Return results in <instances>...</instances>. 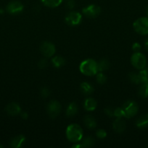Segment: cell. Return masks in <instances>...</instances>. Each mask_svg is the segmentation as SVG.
Wrapping results in <instances>:
<instances>
[{"label":"cell","mask_w":148,"mask_h":148,"mask_svg":"<svg viewBox=\"0 0 148 148\" xmlns=\"http://www.w3.org/2000/svg\"><path fill=\"white\" fill-rule=\"evenodd\" d=\"M66 137L68 141L73 143H77L83 137V130L79 125L76 124H71L66 130Z\"/></svg>","instance_id":"1"},{"label":"cell","mask_w":148,"mask_h":148,"mask_svg":"<svg viewBox=\"0 0 148 148\" xmlns=\"http://www.w3.org/2000/svg\"><path fill=\"white\" fill-rule=\"evenodd\" d=\"M79 68L81 73L86 76H94L97 75L98 72L97 62L91 59L83 61L80 64Z\"/></svg>","instance_id":"2"},{"label":"cell","mask_w":148,"mask_h":148,"mask_svg":"<svg viewBox=\"0 0 148 148\" xmlns=\"http://www.w3.org/2000/svg\"><path fill=\"white\" fill-rule=\"evenodd\" d=\"M122 109L123 111V116L130 119L137 114L139 108L136 102L133 101H128L123 104Z\"/></svg>","instance_id":"3"},{"label":"cell","mask_w":148,"mask_h":148,"mask_svg":"<svg viewBox=\"0 0 148 148\" xmlns=\"http://www.w3.org/2000/svg\"><path fill=\"white\" fill-rule=\"evenodd\" d=\"M135 31L140 35L148 34V17H143L137 19L133 24Z\"/></svg>","instance_id":"4"},{"label":"cell","mask_w":148,"mask_h":148,"mask_svg":"<svg viewBox=\"0 0 148 148\" xmlns=\"http://www.w3.org/2000/svg\"><path fill=\"white\" fill-rule=\"evenodd\" d=\"M131 64L137 69H143L146 67L147 59L145 55L139 52H135L131 58Z\"/></svg>","instance_id":"5"},{"label":"cell","mask_w":148,"mask_h":148,"mask_svg":"<svg viewBox=\"0 0 148 148\" xmlns=\"http://www.w3.org/2000/svg\"><path fill=\"white\" fill-rule=\"evenodd\" d=\"M40 51L46 58L52 57L55 53V45L49 41L43 42L40 46Z\"/></svg>","instance_id":"6"},{"label":"cell","mask_w":148,"mask_h":148,"mask_svg":"<svg viewBox=\"0 0 148 148\" xmlns=\"http://www.w3.org/2000/svg\"><path fill=\"white\" fill-rule=\"evenodd\" d=\"M83 14L89 18H95L101 12V9L99 6L95 4H91L83 9Z\"/></svg>","instance_id":"7"},{"label":"cell","mask_w":148,"mask_h":148,"mask_svg":"<svg viewBox=\"0 0 148 148\" xmlns=\"http://www.w3.org/2000/svg\"><path fill=\"white\" fill-rule=\"evenodd\" d=\"M47 113L51 118H55L59 114L61 111V105L58 101H52L47 105Z\"/></svg>","instance_id":"8"},{"label":"cell","mask_w":148,"mask_h":148,"mask_svg":"<svg viewBox=\"0 0 148 148\" xmlns=\"http://www.w3.org/2000/svg\"><path fill=\"white\" fill-rule=\"evenodd\" d=\"M82 16L78 12H70L65 17V22L71 26L78 25L81 21Z\"/></svg>","instance_id":"9"},{"label":"cell","mask_w":148,"mask_h":148,"mask_svg":"<svg viewBox=\"0 0 148 148\" xmlns=\"http://www.w3.org/2000/svg\"><path fill=\"white\" fill-rule=\"evenodd\" d=\"M6 10H7V12H9L10 14H18L23 11V5L20 1H12L7 4Z\"/></svg>","instance_id":"10"},{"label":"cell","mask_w":148,"mask_h":148,"mask_svg":"<svg viewBox=\"0 0 148 148\" xmlns=\"http://www.w3.org/2000/svg\"><path fill=\"white\" fill-rule=\"evenodd\" d=\"M5 111L9 115L15 116L20 114L21 109H20V106L16 103H10L6 106Z\"/></svg>","instance_id":"11"},{"label":"cell","mask_w":148,"mask_h":148,"mask_svg":"<svg viewBox=\"0 0 148 148\" xmlns=\"http://www.w3.org/2000/svg\"><path fill=\"white\" fill-rule=\"evenodd\" d=\"M113 130L118 133H122L126 130V123L121 118H117L113 122Z\"/></svg>","instance_id":"12"},{"label":"cell","mask_w":148,"mask_h":148,"mask_svg":"<svg viewBox=\"0 0 148 148\" xmlns=\"http://www.w3.org/2000/svg\"><path fill=\"white\" fill-rule=\"evenodd\" d=\"M25 141H26V138L24 136L19 135L17 137H14L12 140L10 142V146L13 148H18L23 146L24 144Z\"/></svg>","instance_id":"13"},{"label":"cell","mask_w":148,"mask_h":148,"mask_svg":"<svg viewBox=\"0 0 148 148\" xmlns=\"http://www.w3.org/2000/svg\"><path fill=\"white\" fill-rule=\"evenodd\" d=\"M136 125L138 128H145L148 126V114H145L139 116L136 121Z\"/></svg>","instance_id":"14"},{"label":"cell","mask_w":148,"mask_h":148,"mask_svg":"<svg viewBox=\"0 0 148 148\" xmlns=\"http://www.w3.org/2000/svg\"><path fill=\"white\" fill-rule=\"evenodd\" d=\"M97 101L92 98H88L87 99H86L85 102H84V108L88 111H94L96 107H97Z\"/></svg>","instance_id":"15"},{"label":"cell","mask_w":148,"mask_h":148,"mask_svg":"<svg viewBox=\"0 0 148 148\" xmlns=\"http://www.w3.org/2000/svg\"><path fill=\"white\" fill-rule=\"evenodd\" d=\"M84 123L86 127L89 129H94L97 126L95 119H94V117H92L90 115H86L84 117Z\"/></svg>","instance_id":"16"},{"label":"cell","mask_w":148,"mask_h":148,"mask_svg":"<svg viewBox=\"0 0 148 148\" xmlns=\"http://www.w3.org/2000/svg\"><path fill=\"white\" fill-rule=\"evenodd\" d=\"M40 1L46 7L55 8L60 5L63 0H40Z\"/></svg>","instance_id":"17"},{"label":"cell","mask_w":148,"mask_h":148,"mask_svg":"<svg viewBox=\"0 0 148 148\" xmlns=\"http://www.w3.org/2000/svg\"><path fill=\"white\" fill-rule=\"evenodd\" d=\"M78 112V106L75 103L73 102L70 103L66 110V114L68 116H73Z\"/></svg>","instance_id":"18"},{"label":"cell","mask_w":148,"mask_h":148,"mask_svg":"<svg viewBox=\"0 0 148 148\" xmlns=\"http://www.w3.org/2000/svg\"><path fill=\"white\" fill-rule=\"evenodd\" d=\"M81 89L82 90V92H84L86 95H89L94 90V88L91 86V84H89V82H82L81 85Z\"/></svg>","instance_id":"19"},{"label":"cell","mask_w":148,"mask_h":148,"mask_svg":"<svg viewBox=\"0 0 148 148\" xmlns=\"http://www.w3.org/2000/svg\"><path fill=\"white\" fill-rule=\"evenodd\" d=\"M52 62L54 66H55V67L57 68L62 66L65 63V59H64V58H62V56H55V57L52 58Z\"/></svg>","instance_id":"20"},{"label":"cell","mask_w":148,"mask_h":148,"mask_svg":"<svg viewBox=\"0 0 148 148\" xmlns=\"http://www.w3.org/2000/svg\"><path fill=\"white\" fill-rule=\"evenodd\" d=\"M97 67H98V71L103 72V71H105L109 69L110 63L107 59H102L97 63Z\"/></svg>","instance_id":"21"},{"label":"cell","mask_w":148,"mask_h":148,"mask_svg":"<svg viewBox=\"0 0 148 148\" xmlns=\"http://www.w3.org/2000/svg\"><path fill=\"white\" fill-rule=\"evenodd\" d=\"M138 94L142 98H147L148 96V83L142 84L139 88Z\"/></svg>","instance_id":"22"},{"label":"cell","mask_w":148,"mask_h":148,"mask_svg":"<svg viewBox=\"0 0 148 148\" xmlns=\"http://www.w3.org/2000/svg\"><path fill=\"white\" fill-rule=\"evenodd\" d=\"M94 143L95 141L93 137H87L83 140V142L81 143V145H82V147H90L94 145Z\"/></svg>","instance_id":"23"},{"label":"cell","mask_w":148,"mask_h":148,"mask_svg":"<svg viewBox=\"0 0 148 148\" xmlns=\"http://www.w3.org/2000/svg\"><path fill=\"white\" fill-rule=\"evenodd\" d=\"M129 79L133 83L140 84L142 83V79H141L140 75L139 74H136V72H131L129 75Z\"/></svg>","instance_id":"24"},{"label":"cell","mask_w":148,"mask_h":148,"mask_svg":"<svg viewBox=\"0 0 148 148\" xmlns=\"http://www.w3.org/2000/svg\"><path fill=\"white\" fill-rule=\"evenodd\" d=\"M142 83H148V67L142 69L139 72Z\"/></svg>","instance_id":"25"},{"label":"cell","mask_w":148,"mask_h":148,"mask_svg":"<svg viewBox=\"0 0 148 148\" xmlns=\"http://www.w3.org/2000/svg\"><path fill=\"white\" fill-rule=\"evenodd\" d=\"M97 82L99 84H104L107 80V77L102 72H99L97 73Z\"/></svg>","instance_id":"26"},{"label":"cell","mask_w":148,"mask_h":148,"mask_svg":"<svg viewBox=\"0 0 148 148\" xmlns=\"http://www.w3.org/2000/svg\"><path fill=\"white\" fill-rule=\"evenodd\" d=\"M113 116H116L117 118H121L123 116V111L122 108H117L113 111Z\"/></svg>","instance_id":"27"},{"label":"cell","mask_w":148,"mask_h":148,"mask_svg":"<svg viewBox=\"0 0 148 148\" xmlns=\"http://www.w3.org/2000/svg\"><path fill=\"white\" fill-rule=\"evenodd\" d=\"M48 62L47 60L46 59H42L39 61V64H38V66L40 69H45V68L47 66Z\"/></svg>","instance_id":"28"},{"label":"cell","mask_w":148,"mask_h":148,"mask_svg":"<svg viewBox=\"0 0 148 148\" xmlns=\"http://www.w3.org/2000/svg\"><path fill=\"white\" fill-rule=\"evenodd\" d=\"M96 135H97V137H98V138L103 139L107 136V133H106V132L104 131V130H97V132H96Z\"/></svg>","instance_id":"29"},{"label":"cell","mask_w":148,"mask_h":148,"mask_svg":"<svg viewBox=\"0 0 148 148\" xmlns=\"http://www.w3.org/2000/svg\"><path fill=\"white\" fill-rule=\"evenodd\" d=\"M49 94H50V91H49V90L47 88H43L41 90V95L44 98H47L49 95Z\"/></svg>","instance_id":"30"},{"label":"cell","mask_w":148,"mask_h":148,"mask_svg":"<svg viewBox=\"0 0 148 148\" xmlns=\"http://www.w3.org/2000/svg\"><path fill=\"white\" fill-rule=\"evenodd\" d=\"M66 6L68 9L72 10L75 7V1L74 0H67Z\"/></svg>","instance_id":"31"},{"label":"cell","mask_w":148,"mask_h":148,"mask_svg":"<svg viewBox=\"0 0 148 148\" xmlns=\"http://www.w3.org/2000/svg\"><path fill=\"white\" fill-rule=\"evenodd\" d=\"M132 49L134 52H139V50L141 49V46L139 43H134L132 46Z\"/></svg>","instance_id":"32"},{"label":"cell","mask_w":148,"mask_h":148,"mask_svg":"<svg viewBox=\"0 0 148 148\" xmlns=\"http://www.w3.org/2000/svg\"><path fill=\"white\" fill-rule=\"evenodd\" d=\"M104 112H105V114H107V116H113V111L112 109H110V108H106V109L104 110Z\"/></svg>","instance_id":"33"},{"label":"cell","mask_w":148,"mask_h":148,"mask_svg":"<svg viewBox=\"0 0 148 148\" xmlns=\"http://www.w3.org/2000/svg\"><path fill=\"white\" fill-rule=\"evenodd\" d=\"M21 116L23 117L24 119H26L28 118V114H26V113H21Z\"/></svg>","instance_id":"34"},{"label":"cell","mask_w":148,"mask_h":148,"mask_svg":"<svg viewBox=\"0 0 148 148\" xmlns=\"http://www.w3.org/2000/svg\"><path fill=\"white\" fill-rule=\"evenodd\" d=\"M145 48H146V49H147V50L148 51V38L146 39V40H145Z\"/></svg>","instance_id":"35"},{"label":"cell","mask_w":148,"mask_h":148,"mask_svg":"<svg viewBox=\"0 0 148 148\" xmlns=\"http://www.w3.org/2000/svg\"><path fill=\"white\" fill-rule=\"evenodd\" d=\"M4 10H3V9H1V8H0V15H1V14H2L3 13H4Z\"/></svg>","instance_id":"36"},{"label":"cell","mask_w":148,"mask_h":148,"mask_svg":"<svg viewBox=\"0 0 148 148\" xmlns=\"http://www.w3.org/2000/svg\"><path fill=\"white\" fill-rule=\"evenodd\" d=\"M146 12H147V15H148V6H147V10H146Z\"/></svg>","instance_id":"37"}]
</instances>
